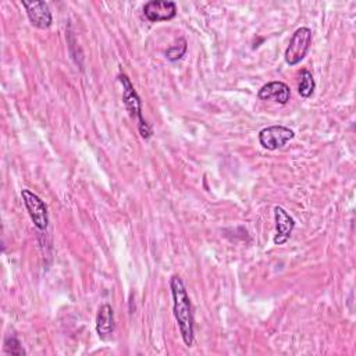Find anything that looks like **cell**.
<instances>
[{"mask_svg":"<svg viewBox=\"0 0 356 356\" xmlns=\"http://www.w3.org/2000/svg\"><path fill=\"white\" fill-rule=\"evenodd\" d=\"M170 288L172 295V310L174 317L178 323L181 337L186 346L193 345L195 330H193V313L189 295L179 275H172L170 280Z\"/></svg>","mask_w":356,"mask_h":356,"instance_id":"obj_1","label":"cell"},{"mask_svg":"<svg viewBox=\"0 0 356 356\" xmlns=\"http://www.w3.org/2000/svg\"><path fill=\"white\" fill-rule=\"evenodd\" d=\"M118 81L122 83V100L134 120H138V129L143 139H149L153 135V129L149 122L142 117V102L136 90L134 89L132 82L125 74L118 75Z\"/></svg>","mask_w":356,"mask_h":356,"instance_id":"obj_2","label":"cell"},{"mask_svg":"<svg viewBox=\"0 0 356 356\" xmlns=\"http://www.w3.org/2000/svg\"><path fill=\"white\" fill-rule=\"evenodd\" d=\"M310 44H312V29H309L307 26L298 28L293 32L289 40V44L285 50L286 64L296 65L298 63H300L307 54Z\"/></svg>","mask_w":356,"mask_h":356,"instance_id":"obj_3","label":"cell"},{"mask_svg":"<svg viewBox=\"0 0 356 356\" xmlns=\"http://www.w3.org/2000/svg\"><path fill=\"white\" fill-rule=\"evenodd\" d=\"M21 197H22V202L28 210V214H29L33 225L38 229L44 231L49 225L47 207H46L44 202L36 193L31 192L29 189H22Z\"/></svg>","mask_w":356,"mask_h":356,"instance_id":"obj_4","label":"cell"},{"mask_svg":"<svg viewBox=\"0 0 356 356\" xmlns=\"http://www.w3.org/2000/svg\"><path fill=\"white\" fill-rule=\"evenodd\" d=\"M295 136V132L284 125H271L259 132V142L267 150H277L285 146Z\"/></svg>","mask_w":356,"mask_h":356,"instance_id":"obj_5","label":"cell"},{"mask_svg":"<svg viewBox=\"0 0 356 356\" xmlns=\"http://www.w3.org/2000/svg\"><path fill=\"white\" fill-rule=\"evenodd\" d=\"M143 15L150 22L170 21L177 15V4L168 0H152L143 6Z\"/></svg>","mask_w":356,"mask_h":356,"instance_id":"obj_6","label":"cell"},{"mask_svg":"<svg viewBox=\"0 0 356 356\" xmlns=\"http://www.w3.org/2000/svg\"><path fill=\"white\" fill-rule=\"evenodd\" d=\"M22 6L25 7L26 15L31 21V24L39 29H47L51 22V11L49 8V4L46 1H22Z\"/></svg>","mask_w":356,"mask_h":356,"instance_id":"obj_7","label":"cell"},{"mask_svg":"<svg viewBox=\"0 0 356 356\" xmlns=\"http://www.w3.org/2000/svg\"><path fill=\"white\" fill-rule=\"evenodd\" d=\"M274 218H275L277 234H275L273 242H274V245H282L289 239V236L295 228V220L281 206L274 207Z\"/></svg>","mask_w":356,"mask_h":356,"instance_id":"obj_8","label":"cell"},{"mask_svg":"<svg viewBox=\"0 0 356 356\" xmlns=\"http://www.w3.org/2000/svg\"><path fill=\"white\" fill-rule=\"evenodd\" d=\"M257 97L260 100H274L280 104H286L291 97V89L285 82L271 81L259 89Z\"/></svg>","mask_w":356,"mask_h":356,"instance_id":"obj_9","label":"cell"},{"mask_svg":"<svg viewBox=\"0 0 356 356\" xmlns=\"http://www.w3.org/2000/svg\"><path fill=\"white\" fill-rule=\"evenodd\" d=\"M96 331L100 338H107L114 331V312L107 303L102 305L96 316Z\"/></svg>","mask_w":356,"mask_h":356,"instance_id":"obj_10","label":"cell"},{"mask_svg":"<svg viewBox=\"0 0 356 356\" xmlns=\"http://www.w3.org/2000/svg\"><path fill=\"white\" fill-rule=\"evenodd\" d=\"M299 78H300L299 85H298L299 95L302 97H310L314 92V88H316V82H314V78H313L312 72L307 71V70H302Z\"/></svg>","mask_w":356,"mask_h":356,"instance_id":"obj_11","label":"cell"},{"mask_svg":"<svg viewBox=\"0 0 356 356\" xmlns=\"http://www.w3.org/2000/svg\"><path fill=\"white\" fill-rule=\"evenodd\" d=\"M185 51H186V40L184 38H179L174 44H171L165 50V57L170 61H177L185 54Z\"/></svg>","mask_w":356,"mask_h":356,"instance_id":"obj_12","label":"cell"},{"mask_svg":"<svg viewBox=\"0 0 356 356\" xmlns=\"http://www.w3.org/2000/svg\"><path fill=\"white\" fill-rule=\"evenodd\" d=\"M4 350L11 355H25V350L22 349L19 341L15 337H8L4 341Z\"/></svg>","mask_w":356,"mask_h":356,"instance_id":"obj_13","label":"cell"}]
</instances>
